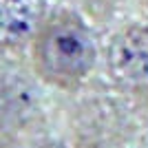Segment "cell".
<instances>
[{"label":"cell","instance_id":"1","mask_svg":"<svg viewBox=\"0 0 148 148\" xmlns=\"http://www.w3.org/2000/svg\"><path fill=\"white\" fill-rule=\"evenodd\" d=\"M29 47L36 75L60 91H77L97 62L95 36L73 11L47 16Z\"/></svg>","mask_w":148,"mask_h":148},{"label":"cell","instance_id":"2","mask_svg":"<svg viewBox=\"0 0 148 148\" xmlns=\"http://www.w3.org/2000/svg\"><path fill=\"white\" fill-rule=\"evenodd\" d=\"M106 73L119 88L148 91V25L135 22L119 29L108 40L104 53Z\"/></svg>","mask_w":148,"mask_h":148},{"label":"cell","instance_id":"3","mask_svg":"<svg viewBox=\"0 0 148 148\" xmlns=\"http://www.w3.org/2000/svg\"><path fill=\"white\" fill-rule=\"evenodd\" d=\"M44 18V0H0V53L31 44Z\"/></svg>","mask_w":148,"mask_h":148},{"label":"cell","instance_id":"4","mask_svg":"<svg viewBox=\"0 0 148 148\" xmlns=\"http://www.w3.org/2000/svg\"><path fill=\"white\" fill-rule=\"evenodd\" d=\"M29 106V93L22 84L0 77V130L2 133L20 124Z\"/></svg>","mask_w":148,"mask_h":148}]
</instances>
